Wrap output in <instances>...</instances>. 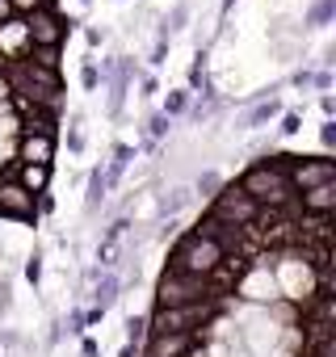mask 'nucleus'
Returning a JSON list of instances; mask_svg holds the SVG:
<instances>
[{
  "instance_id": "obj_1",
  "label": "nucleus",
  "mask_w": 336,
  "mask_h": 357,
  "mask_svg": "<svg viewBox=\"0 0 336 357\" xmlns=\"http://www.w3.org/2000/svg\"><path fill=\"white\" fill-rule=\"evenodd\" d=\"M5 80H9V97H13L22 109H59V97H63L59 72L38 68V63H30V59L22 55V59H9Z\"/></svg>"
},
{
  "instance_id": "obj_2",
  "label": "nucleus",
  "mask_w": 336,
  "mask_h": 357,
  "mask_svg": "<svg viewBox=\"0 0 336 357\" xmlns=\"http://www.w3.org/2000/svg\"><path fill=\"white\" fill-rule=\"evenodd\" d=\"M240 190H244L248 198H257L261 206H269L273 215H294V211H298V198H294L290 176H286L282 168H273L269 160H257V164L244 172Z\"/></svg>"
},
{
  "instance_id": "obj_3",
  "label": "nucleus",
  "mask_w": 336,
  "mask_h": 357,
  "mask_svg": "<svg viewBox=\"0 0 336 357\" xmlns=\"http://www.w3.org/2000/svg\"><path fill=\"white\" fill-rule=\"evenodd\" d=\"M223 257H227V252H223L219 240L190 231V236L177 244V252H173V261H168V269H173V273H190V278H211V269H219Z\"/></svg>"
},
{
  "instance_id": "obj_4",
  "label": "nucleus",
  "mask_w": 336,
  "mask_h": 357,
  "mask_svg": "<svg viewBox=\"0 0 336 357\" xmlns=\"http://www.w3.org/2000/svg\"><path fill=\"white\" fill-rule=\"evenodd\" d=\"M211 215H215L219 223H231V227H252V223L265 219V206H261L257 198H248L240 185H223V190L215 194V202H211Z\"/></svg>"
},
{
  "instance_id": "obj_5",
  "label": "nucleus",
  "mask_w": 336,
  "mask_h": 357,
  "mask_svg": "<svg viewBox=\"0 0 336 357\" xmlns=\"http://www.w3.org/2000/svg\"><path fill=\"white\" fill-rule=\"evenodd\" d=\"M215 315V303H185V307H155V315L147 319L151 332H198L206 319Z\"/></svg>"
},
{
  "instance_id": "obj_6",
  "label": "nucleus",
  "mask_w": 336,
  "mask_h": 357,
  "mask_svg": "<svg viewBox=\"0 0 336 357\" xmlns=\"http://www.w3.org/2000/svg\"><path fill=\"white\" fill-rule=\"evenodd\" d=\"M206 290H211L206 278H190V273H173V269H168L160 278V286H155V303L160 307H185V303H202Z\"/></svg>"
},
{
  "instance_id": "obj_7",
  "label": "nucleus",
  "mask_w": 336,
  "mask_h": 357,
  "mask_svg": "<svg viewBox=\"0 0 336 357\" xmlns=\"http://www.w3.org/2000/svg\"><path fill=\"white\" fill-rule=\"evenodd\" d=\"M26 34H30V47H63L68 22L59 17L55 5H38L26 13Z\"/></svg>"
},
{
  "instance_id": "obj_8",
  "label": "nucleus",
  "mask_w": 336,
  "mask_h": 357,
  "mask_svg": "<svg viewBox=\"0 0 336 357\" xmlns=\"http://www.w3.org/2000/svg\"><path fill=\"white\" fill-rule=\"evenodd\" d=\"M0 215L5 219H17V223H34L38 219V202L26 185H17V176L5 172L0 176Z\"/></svg>"
},
{
  "instance_id": "obj_9",
  "label": "nucleus",
  "mask_w": 336,
  "mask_h": 357,
  "mask_svg": "<svg viewBox=\"0 0 336 357\" xmlns=\"http://www.w3.org/2000/svg\"><path fill=\"white\" fill-rule=\"evenodd\" d=\"M194 349V332H151L147 357H185Z\"/></svg>"
},
{
  "instance_id": "obj_10",
  "label": "nucleus",
  "mask_w": 336,
  "mask_h": 357,
  "mask_svg": "<svg viewBox=\"0 0 336 357\" xmlns=\"http://www.w3.org/2000/svg\"><path fill=\"white\" fill-rule=\"evenodd\" d=\"M26 51H30L26 17H9V22H0V59H22Z\"/></svg>"
},
{
  "instance_id": "obj_11",
  "label": "nucleus",
  "mask_w": 336,
  "mask_h": 357,
  "mask_svg": "<svg viewBox=\"0 0 336 357\" xmlns=\"http://www.w3.org/2000/svg\"><path fill=\"white\" fill-rule=\"evenodd\" d=\"M17 160L22 164H51L55 160V135H22Z\"/></svg>"
},
{
  "instance_id": "obj_12",
  "label": "nucleus",
  "mask_w": 336,
  "mask_h": 357,
  "mask_svg": "<svg viewBox=\"0 0 336 357\" xmlns=\"http://www.w3.org/2000/svg\"><path fill=\"white\" fill-rule=\"evenodd\" d=\"M303 215H332L336 211V181H323L315 190H303Z\"/></svg>"
},
{
  "instance_id": "obj_13",
  "label": "nucleus",
  "mask_w": 336,
  "mask_h": 357,
  "mask_svg": "<svg viewBox=\"0 0 336 357\" xmlns=\"http://www.w3.org/2000/svg\"><path fill=\"white\" fill-rule=\"evenodd\" d=\"M9 172L17 176V185H26L34 198H38V194L47 190V181H51V164H22V160H17V164H9Z\"/></svg>"
},
{
  "instance_id": "obj_14",
  "label": "nucleus",
  "mask_w": 336,
  "mask_h": 357,
  "mask_svg": "<svg viewBox=\"0 0 336 357\" xmlns=\"http://www.w3.org/2000/svg\"><path fill=\"white\" fill-rule=\"evenodd\" d=\"M118 290H122V282H118V273L114 269H101L97 273V286H93V303L105 311V307H114V298H118Z\"/></svg>"
},
{
  "instance_id": "obj_15",
  "label": "nucleus",
  "mask_w": 336,
  "mask_h": 357,
  "mask_svg": "<svg viewBox=\"0 0 336 357\" xmlns=\"http://www.w3.org/2000/svg\"><path fill=\"white\" fill-rule=\"evenodd\" d=\"M22 135H55V109H26Z\"/></svg>"
},
{
  "instance_id": "obj_16",
  "label": "nucleus",
  "mask_w": 336,
  "mask_h": 357,
  "mask_svg": "<svg viewBox=\"0 0 336 357\" xmlns=\"http://www.w3.org/2000/svg\"><path fill=\"white\" fill-rule=\"evenodd\" d=\"M105 194H109L105 172H101V168H93V176H89V194H84V215H97V211H101V202H105Z\"/></svg>"
},
{
  "instance_id": "obj_17",
  "label": "nucleus",
  "mask_w": 336,
  "mask_h": 357,
  "mask_svg": "<svg viewBox=\"0 0 336 357\" xmlns=\"http://www.w3.org/2000/svg\"><path fill=\"white\" fill-rule=\"evenodd\" d=\"M277 114H282V101H261V105H252V109H248L244 126H265V122H273Z\"/></svg>"
},
{
  "instance_id": "obj_18",
  "label": "nucleus",
  "mask_w": 336,
  "mask_h": 357,
  "mask_svg": "<svg viewBox=\"0 0 336 357\" xmlns=\"http://www.w3.org/2000/svg\"><path fill=\"white\" fill-rule=\"evenodd\" d=\"M59 51H63V47H30L26 59L38 63V68H51V72H55V68H59Z\"/></svg>"
},
{
  "instance_id": "obj_19",
  "label": "nucleus",
  "mask_w": 336,
  "mask_h": 357,
  "mask_svg": "<svg viewBox=\"0 0 336 357\" xmlns=\"http://www.w3.org/2000/svg\"><path fill=\"white\" fill-rule=\"evenodd\" d=\"M185 109H190V89H173V93L164 97V114L168 118H181Z\"/></svg>"
},
{
  "instance_id": "obj_20",
  "label": "nucleus",
  "mask_w": 336,
  "mask_h": 357,
  "mask_svg": "<svg viewBox=\"0 0 336 357\" xmlns=\"http://www.w3.org/2000/svg\"><path fill=\"white\" fill-rule=\"evenodd\" d=\"M185 22H190V5H177L173 13H168V17L160 22V34H164V38H168V34H177V30H181Z\"/></svg>"
},
{
  "instance_id": "obj_21",
  "label": "nucleus",
  "mask_w": 336,
  "mask_h": 357,
  "mask_svg": "<svg viewBox=\"0 0 336 357\" xmlns=\"http://www.w3.org/2000/svg\"><path fill=\"white\" fill-rule=\"evenodd\" d=\"M190 198H194V190H185V185H177L173 194H168V198H164V206H160V211H164V215H177V211H185V206H190Z\"/></svg>"
},
{
  "instance_id": "obj_22",
  "label": "nucleus",
  "mask_w": 336,
  "mask_h": 357,
  "mask_svg": "<svg viewBox=\"0 0 336 357\" xmlns=\"http://www.w3.org/2000/svg\"><path fill=\"white\" fill-rule=\"evenodd\" d=\"M332 9H336V0H319V5L307 13V26H328L332 22Z\"/></svg>"
},
{
  "instance_id": "obj_23",
  "label": "nucleus",
  "mask_w": 336,
  "mask_h": 357,
  "mask_svg": "<svg viewBox=\"0 0 336 357\" xmlns=\"http://www.w3.org/2000/svg\"><path fill=\"white\" fill-rule=\"evenodd\" d=\"M168 126H173V118H168V114H151V122H147V139H164Z\"/></svg>"
},
{
  "instance_id": "obj_24",
  "label": "nucleus",
  "mask_w": 336,
  "mask_h": 357,
  "mask_svg": "<svg viewBox=\"0 0 336 357\" xmlns=\"http://www.w3.org/2000/svg\"><path fill=\"white\" fill-rule=\"evenodd\" d=\"M80 84H84L89 93H97V89H101V72H97V63H93V59H84V72H80Z\"/></svg>"
},
{
  "instance_id": "obj_25",
  "label": "nucleus",
  "mask_w": 336,
  "mask_h": 357,
  "mask_svg": "<svg viewBox=\"0 0 336 357\" xmlns=\"http://www.w3.org/2000/svg\"><path fill=\"white\" fill-rule=\"evenodd\" d=\"M190 89H206V51H198L194 72H190Z\"/></svg>"
},
{
  "instance_id": "obj_26",
  "label": "nucleus",
  "mask_w": 336,
  "mask_h": 357,
  "mask_svg": "<svg viewBox=\"0 0 336 357\" xmlns=\"http://www.w3.org/2000/svg\"><path fill=\"white\" fill-rule=\"evenodd\" d=\"M223 190V181H219V172H202V181H198V194L202 198H215Z\"/></svg>"
},
{
  "instance_id": "obj_27",
  "label": "nucleus",
  "mask_w": 336,
  "mask_h": 357,
  "mask_svg": "<svg viewBox=\"0 0 336 357\" xmlns=\"http://www.w3.org/2000/svg\"><path fill=\"white\" fill-rule=\"evenodd\" d=\"M143 332H147V319H143V315H130V319H126V336H130V344H139Z\"/></svg>"
},
{
  "instance_id": "obj_28",
  "label": "nucleus",
  "mask_w": 336,
  "mask_h": 357,
  "mask_svg": "<svg viewBox=\"0 0 336 357\" xmlns=\"http://www.w3.org/2000/svg\"><path fill=\"white\" fill-rule=\"evenodd\" d=\"M38 5H51V0H9L13 17H26V13H30V9H38Z\"/></svg>"
},
{
  "instance_id": "obj_29",
  "label": "nucleus",
  "mask_w": 336,
  "mask_h": 357,
  "mask_svg": "<svg viewBox=\"0 0 336 357\" xmlns=\"http://www.w3.org/2000/svg\"><path fill=\"white\" fill-rule=\"evenodd\" d=\"M26 278H30V282L38 286V278H43V257H38V252H34V257L26 261Z\"/></svg>"
},
{
  "instance_id": "obj_30",
  "label": "nucleus",
  "mask_w": 336,
  "mask_h": 357,
  "mask_svg": "<svg viewBox=\"0 0 336 357\" xmlns=\"http://www.w3.org/2000/svg\"><path fill=\"white\" fill-rule=\"evenodd\" d=\"M298 126H303V118H298V114H286V118H282V135H286V139H290V135H298Z\"/></svg>"
},
{
  "instance_id": "obj_31",
  "label": "nucleus",
  "mask_w": 336,
  "mask_h": 357,
  "mask_svg": "<svg viewBox=\"0 0 336 357\" xmlns=\"http://www.w3.org/2000/svg\"><path fill=\"white\" fill-rule=\"evenodd\" d=\"M68 147H72V151H84V135H80V118L72 122V135H68Z\"/></svg>"
},
{
  "instance_id": "obj_32",
  "label": "nucleus",
  "mask_w": 336,
  "mask_h": 357,
  "mask_svg": "<svg viewBox=\"0 0 336 357\" xmlns=\"http://www.w3.org/2000/svg\"><path fill=\"white\" fill-rule=\"evenodd\" d=\"M122 172H126V164H118V160H114V164L105 168V185H118V181H122Z\"/></svg>"
},
{
  "instance_id": "obj_33",
  "label": "nucleus",
  "mask_w": 336,
  "mask_h": 357,
  "mask_svg": "<svg viewBox=\"0 0 336 357\" xmlns=\"http://www.w3.org/2000/svg\"><path fill=\"white\" fill-rule=\"evenodd\" d=\"M319 139H323V147H336V122H332V118L323 122V130H319Z\"/></svg>"
},
{
  "instance_id": "obj_34",
  "label": "nucleus",
  "mask_w": 336,
  "mask_h": 357,
  "mask_svg": "<svg viewBox=\"0 0 336 357\" xmlns=\"http://www.w3.org/2000/svg\"><path fill=\"white\" fill-rule=\"evenodd\" d=\"M164 55H168V38H160V43H155V51H151V63H164Z\"/></svg>"
},
{
  "instance_id": "obj_35",
  "label": "nucleus",
  "mask_w": 336,
  "mask_h": 357,
  "mask_svg": "<svg viewBox=\"0 0 336 357\" xmlns=\"http://www.w3.org/2000/svg\"><path fill=\"white\" fill-rule=\"evenodd\" d=\"M80 328H84V311H72L68 315V332H80Z\"/></svg>"
},
{
  "instance_id": "obj_36",
  "label": "nucleus",
  "mask_w": 336,
  "mask_h": 357,
  "mask_svg": "<svg viewBox=\"0 0 336 357\" xmlns=\"http://www.w3.org/2000/svg\"><path fill=\"white\" fill-rule=\"evenodd\" d=\"M319 109H323V118H332V114H336V101L323 93V97H319Z\"/></svg>"
},
{
  "instance_id": "obj_37",
  "label": "nucleus",
  "mask_w": 336,
  "mask_h": 357,
  "mask_svg": "<svg viewBox=\"0 0 336 357\" xmlns=\"http://www.w3.org/2000/svg\"><path fill=\"white\" fill-rule=\"evenodd\" d=\"M311 84H319V89H328V84H332V72H315V76H311Z\"/></svg>"
},
{
  "instance_id": "obj_38",
  "label": "nucleus",
  "mask_w": 336,
  "mask_h": 357,
  "mask_svg": "<svg viewBox=\"0 0 336 357\" xmlns=\"http://www.w3.org/2000/svg\"><path fill=\"white\" fill-rule=\"evenodd\" d=\"M139 93H143V97H151V93H155V76H143V84H139Z\"/></svg>"
},
{
  "instance_id": "obj_39",
  "label": "nucleus",
  "mask_w": 336,
  "mask_h": 357,
  "mask_svg": "<svg viewBox=\"0 0 336 357\" xmlns=\"http://www.w3.org/2000/svg\"><path fill=\"white\" fill-rule=\"evenodd\" d=\"M101 38H105V30H97V26H93V30H89V47H101Z\"/></svg>"
},
{
  "instance_id": "obj_40",
  "label": "nucleus",
  "mask_w": 336,
  "mask_h": 357,
  "mask_svg": "<svg viewBox=\"0 0 336 357\" xmlns=\"http://www.w3.org/2000/svg\"><path fill=\"white\" fill-rule=\"evenodd\" d=\"M13 17V9H9V0H0V22H9Z\"/></svg>"
},
{
  "instance_id": "obj_41",
  "label": "nucleus",
  "mask_w": 336,
  "mask_h": 357,
  "mask_svg": "<svg viewBox=\"0 0 336 357\" xmlns=\"http://www.w3.org/2000/svg\"><path fill=\"white\" fill-rule=\"evenodd\" d=\"M0 101H9V80H5V72H0Z\"/></svg>"
},
{
  "instance_id": "obj_42",
  "label": "nucleus",
  "mask_w": 336,
  "mask_h": 357,
  "mask_svg": "<svg viewBox=\"0 0 336 357\" xmlns=\"http://www.w3.org/2000/svg\"><path fill=\"white\" fill-rule=\"evenodd\" d=\"M80 357H97V340H84V353Z\"/></svg>"
},
{
  "instance_id": "obj_43",
  "label": "nucleus",
  "mask_w": 336,
  "mask_h": 357,
  "mask_svg": "<svg viewBox=\"0 0 336 357\" xmlns=\"http://www.w3.org/2000/svg\"><path fill=\"white\" fill-rule=\"evenodd\" d=\"M135 353H139V344H122V353H118V357H135Z\"/></svg>"
}]
</instances>
